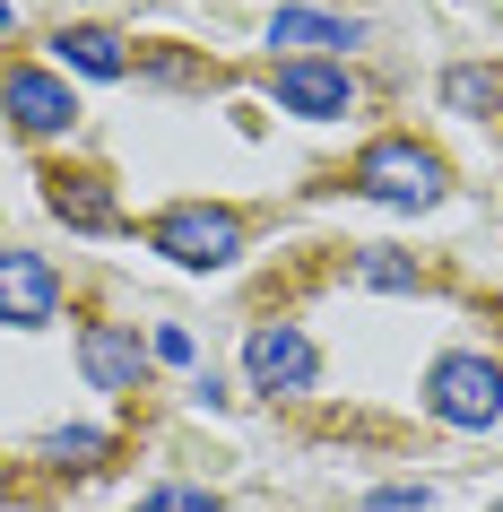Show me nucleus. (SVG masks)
Segmentation results:
<instances>
[{"label":"nucleus","instance_id":"obj_12","mask_svg":"<svg viewBox=\"0 0 503 512\" xmlns=\"http://www.w3.org/2000/svg\"><path fill=\"white\" fill-rule=\"evenodd\" d=\"M495 96H503V79H495V70H477V61H460V70L443 79V105L451 113H495Z\"/></svg>","mask_w":503,"mask_h":512},{"label":"nucleus","instance_id":"obj_1","mask_svg":"<svg viewBox=\"0 0 503 512\" xmlns=\"http://www.w3.org/2000/svg\"><path fill=\"white\" fill-rule=\"evenodd\" d=\"M425 408H434L443 426H460V434H486L503 417V365H495V356H469V348L434 356V374H425Z\"/></svg>","mask_w":503,"mask_h":512},{"label":"nucleus","instance_id":"obj_2","mask_svg":"<svg viewBox=\"0 0 503 512\" xmlns=\"http://www.w3.org/2000/svg\"><path fill=\"white\" fill-rule=\"evenodd\" d=\"M356 191L382 200V209H434L443 200V157L417 148V139H373L356 157Z\"/></svg>","mask_w":503,"mask_h":512},{"label":"nucleus","instance_id":"obj_9","mask_svg":"<svg viewBox=\"0 0 503 512\" xmlns=\"http://www.w3.org/2000/svg\"><path fill=\"white\" fill-rule=\"evenodd\" d=\"M269 44H287V61H321V53L365 44V27L356 18H321V9H278L269 18Z\"/></svg>","mask_w":503,"mask_h":512},{"label":"nucleus","instance_id":"obj_10","mask_svg":"<svg viewBox=\"0 0 503 512\" xmlns=\"http://www.w3.org/2000/svg\"><path fill=\"white\" fill-rule=\"evenodd\" d=\"M53 61H61V70H87V79H122V70H131V53H122V35H113V27H61L53 35Z\"/></svg>","mask_w":503,"mask_h":512},{"label":"nucleus","instance_id":"obj_7","mask_svg":"<svg viewBox=\"0 0 503 512\" xmlns=\"http://www.w3.org/2000/svg\"><path fill=\"white\" fill-rule=\"evenodd\" d=\"M61 304V278L44 252H0V322L9 330H44Z\"/></svg>","mask_w":503,"mask_h":512},{"label":"nucleus","instance_id":"obj_13","mask_svg":"<svg viewBox=\"0 0 503 512\" xmlns=\"http://www.w3.org/2000/svg\"><path fill=\"white\" fill-rule=\"evenodd\" d=\"M96 452H105V434H96V426H70V434H53V443H44V460H53V469H96Z\"/></svg>","mask_w":503,"mask_h":512},{"label":"nucleus","instance_id":"obj_11","mask_svg":"<svg viewBox=\"0 0 503 512\" xmlns=\"http://www.w3.org/2000/svg\"><path fill=\"white\" fill-rule=\"evenodd\" d=\"M44 200H53V217H70V226H113V191L96 183V174H44Z\"/></svg>","mask_w":503,"mask_h":512},{"label":"nucleus","instance_id":"obj_15","mask_svg":"<svg viewBox=\"0 0 503 512\" xmlns=\"http://www.w3.org/2000/svg\"><path fill=\"white\" fill-rule=\"evenodd\" d=\"M139 512H217L209 486H157V495H139Z\"/></svg>","mask_w":503,"mask_h":512},{"label":"nucleus","instance_id":"obj_8","mask_svg":"<svg viewBox=\"0 0 503 512\" xmlns=\"http://www.w3.org/2000/svg\"><path fill=\"white\" fill-rule=\"evenodd\" d=\"M79 365H87V382L96 391H139V330H122V322H87L79 330Z\"/></svg>","mask_w":503,"mask_h":512},{"label":"nucleus","instance_id":"obj_14","mask_svg":"<svg viewBox=\"0 0 503 512\" xmlns=\"http://www.w3.org/2000/svg\"><path fill=\"white\" fill-rule=\"evenodd\" d=\"M356 278H365V287H417V261H399V252H365Z\"/></svg>","mask_w":503,"mask_h":512},{"label":"nucleus","instance_id":"obj_16","mask_svg":"<svg viewBox=\"0 0 503 512\" xmlns=\"http://www.w3.org/2000/svg\"><path fill=\"white\" fill-rule=\"evenodd\" d=\"M373 512H434V495H425V486H382Z\"/></svg>","mask_w":503,"mask_h":512},{"label":"nucleus","instance_id":"obj_6","mask_svg":"<svg viewBox=\"0 0 503 512\" xmlns=\"http://www.w3.org/2000/svg\"><path fill=\"white\" fill-rule=\"evenodd\" d=\"M269 96L287 113H304V122H339V113L356 105V79H347L339 61H278V70H269Z\"/></svg>","mask_w":503,"mask_h":512},{"label":"nucleus","instance_id":"obj_3","mask_svg":"<svg viewBox=\"0 0 503 512\" xmlns=\"http://www.w3.org/2000/svg\"><path fill=\"white\" fill-rule=\"evenodd\" d=\"M148 243H157L165 261H183V270H226V261L243 252V217L209 209V200H174V209L148 226Z\"/></svg>","mask_w":503,"mask_h":512},{"label":"nucleus","instance_id":"obj_5","mask_svg":"<svg viewBox=\"0 0 503 512\" xmlns=\"http://www.w3.org/2000/svg\"><path fill=\"white\" fill-rule=\"evenodd\" d=\"M0 113H9L27 139H53V131L79 122V96H70L61 70H9V79H0Z\"/></svg>","mask_w":503,"mask_h":512},{"label":"nucleus","instance_id":"obj_4","mask_svg":"<svg viewBox=\"0 0 503 512\" xmlns=\"http://www.w3.org/2000/svg\"><path fill=\"white\" fill-rule=\"evenodd\" d=\"M243 374H252V391H313L321 356H313V339L295 322H261L243 339Z\"/></svg>","mask_w":503,"mask_h":512},{"label":"nucleus","instance_id":"obj_17","mask_svg":"<svg viewBox=\"0 0 503 512\" xmlns=\"http://www.w3.org/2000/svg\"><path fill=\"white\" fill-rule=\"evenodd\" d=\"M157 356L165 365H191V330H157Z\"/></svg>","mask_w":503,"mask_h":512},{"label":"nucleus","instance_id":"obj_18","mask_svg":"<svg viewBox=\"0 0 503 512\" xmlns=\"http://www.w3.org/2000/svg\"><path fill=\"white\" fill-rule=\"evenodd\" d=\"M9 27H18V9H9V0H0V35H9Z\"/></svg>","mask_w":503,"mask_h":512}]
</instances>
